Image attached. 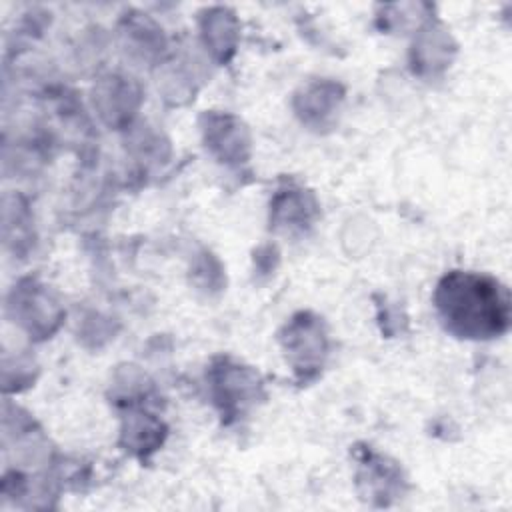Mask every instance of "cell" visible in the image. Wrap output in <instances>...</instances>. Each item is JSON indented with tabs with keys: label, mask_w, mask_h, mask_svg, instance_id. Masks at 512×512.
I'll return each mask as SVG.
<instances>
[{
	"label": "cell",
	"mask_w": 512,
	"mask_h": 512,
	"mask_svg": "<svg viewBox=\"0 0 512 512\" xmlns=\"http://www.w3.org/2000/svg\"><path fill=\"white\" fill-rule=\"evenodd\" d=\"M434 304L446 330L460 338H494L510 324L508 290L486 274L448 272L436 286Z\"/></svg>",
	"instance_id": "1"
}]
</instances>
